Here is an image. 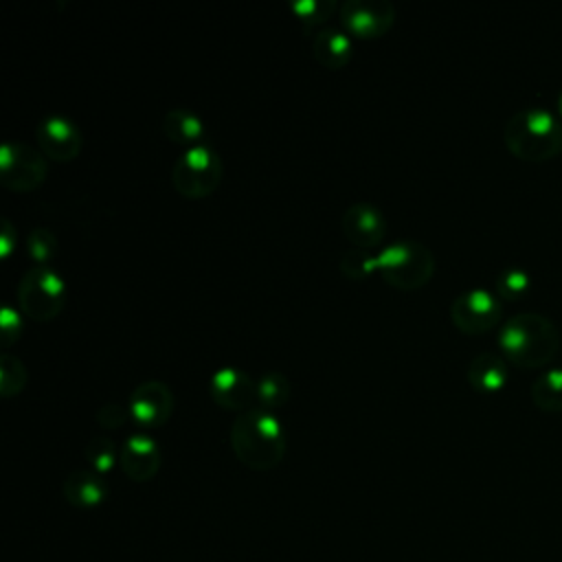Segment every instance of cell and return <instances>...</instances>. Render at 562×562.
I'll list each match as a JSON object with an SVG mask.
<instances>
[{"label":"cell","instance_id":"obj_1","mask_svg":"<svg viewBox=\"0 0 562 562\" xmlns=\"http://www.w3.org/2000/svg\"><path fill=\"white\" fill-rule=\"evenodd\" d=\"M503 356L520 369L547 367L560 351L558 325L538 312H520L509 316L498 331Z\"/></svg>","mask_w":562,"mask_h":562},{"label":"cell","instance_id":"obj_2","mask_svg":"<svg viewBox=\"0 0 562 562\" xmlns=\"http://www.w3.org/2000/svg\"><path fill=\"white\" fill-rule=\"evenodd\" d=\"M231 448L239 463L250 470L266 472L277 468L285 454L281 422L261 406L239 413L231 426Z\"/></svg>","mask_w":562,"mask_h":562},{"label":"cell","instance_id":"obj_3","mask_svg":"<svg viewBox=\"0 0 562 562\" xmlns=\"http://www.w3.org/2000/svg\"><path fill=\"white\" fill-rule=\"evenodd\" d=\"M503 143L520 160H551L562 154V121L547 108H522L507 119Z\"/></svg>","mask_w":562,"mask_h":562},{"label":"cell","instance_id":"obj_4","mask_svg":"<svg viewBox=\"0 0 562 562\" xmlns=\"http://www.w3.org/2000/svg\"><path fill=\"white\" fill-rule=\"evenodd\" d=\"M380 279L397 290H419L435 274V255L415 239H400L378 252Z\"/></svg>","mask_w":562,"mask_h":562},{"label":"cell","instance_id":"obj_5","mask_svg":"<svg viewBox=\"0 0 562 562\" xmlns=\"http://www.w3.org/2000/svg\"><path fill=\"white\" fill-rule=\"evenodd\" d=\"M66 303V285L48 263H33L18 283V305L31 321H53Z\"/></svg>","mask_w":562,"mask_h":562},{"label":"cell","instance_id":"obj_6","mask_svg":"<svg viewBox=\"0 0 562 562\" xmlns=\"http://www.w3.org/2000/svg\"><path fill=\"white\" fill-rule=\"evenodd\" d=\"M224 165L215 149L198 145L187 149L171 167V184L187 200L209 198L222 182Z\"/></svg>","mask_w":562,"mask_h":562},{"label":"cell","instance_id":"obj_7","mask_svg":"<svg viewBox=\"0 0 562 562\" xmlns=\"http://www.w3.org/2000/svg\"><path fill=\"white\" fill-rule=\"evenodd\" d=\"M48 176V158L22 140H7L0 149V184L15 193L37 189Z\"/></svg>","mask_w":562,"mask_h":562},{"label":"cell","instance_id":"obj_8","mask_svg":"<svg viewBox=\"0 0 562 562\" xmlns=\"http://www.w3.org/2000/svg\"><path fill=\"white\" fill-rule=\"evenodd\" d=\"M503 316V303L498 294H492L490 290L483 288H472L454 296L450 303V321L452 325L468 334V336H479L490 331L501 323Z\"/></svg>","mask_w":562,"mask_h":562},{"label":"cell","instance_id":"obj_9","mask_svg":"<svg viewBox=\"0 0 562 562\" xmlns=\"http://www.w3.org/2000/svg\"><path fill=\"white\" fill-rule=\"evenodd\" d=\"M347 33L360 40H375L391 31L395 7L389 0H347L338 9Z\"/></svg>","mask_w":562,"mask_h":562},{"label":"cell","instance_id":"obj_10","mask_svg":"<svg viewBox=\"0 0 562 562\" xmlns=\"http://www.w3.org/2000/svg\"><path fill=\"white\" fill-rule=\"evenodd\" d=\"M37 149L55 162H70L79 156L83 147V136L79 127L59 114L44 116L35 127Z\"/></svg>","mask_w":562,"mask_h":562},{"label":"cell","instance_id":"obj_11","mask_svg":"<svg viewBox=\"0 0 562 562\" xmlns=\"http://www.w3.org/2000/svg\"><path fill=\"white\" fill-rule=\"evenodd\" d=\"M173 393L162 380H145L130 395L132 419L145 428L162 426L173 413Z\"/></svg>","mask_w":562,"mask_h":562},{"label":"cell","instance_id":"obj_12","mask_svg":"<svg viewBox=\"0 0 562 562\" xmlns=\"http://www.w3.org/2000/svg\"><path fill=\"white\" fill-rule=\"evenodd\" d=\"M209 393L222 408L244 413L257 402V382L237 367H222L211 375Z\"/></svg>","mask_w":562,"mask_h":562},{"label":"cell","instance_id":"obj_13","mask_svg":"<svg viewBox=\"0 0 562 562\" xmlns=\"http://www.w3.org/2000/svg\"><path fill=\"white\" fill-rule=\"evenodd\" d=\"M345 237L356 248L373 250L386 235V220L382 211L369 202H353L345 209L340 220Z\"/></svg>","mask_w":562,"mask_h":562},{"label":"cell","instance_id":"obj_14","mask_svg":"<svg viewBox=\"0 0 562 562\" xmlns=\"http://www.w3.org/2000/svg\"><path fill=\"white\" fill-rule=\"evenodd\" d=\"M119 463L127 479L145 483L154 479L160 468V446L149 435H130L119 450Z\"/></svg>","mask_w":562,"mask_h":562},{"label":"cell","instance_id":"obj_15","mask_svg":"<svg viewBox=\"0 0 562 562\" xmlns=\"http://www.w3.org/2000/svg\"><path fill=\"white\" fill-rule=\"evenodd\" d=\"M64 498L79 507V509H90L101 505L108 498V483L105 479L88 468H77L64 479Z\"/></svg>","mask_w":562,"mask_h":562},{"label":"cell","instance_id":"obj_16","mask_svg":"<svg viewBox=\"0 0 562 562\" xmlns=\"http://www.w3.org/2000/svg\"><path fill=\"white\" fill-rule=\"evenodd\" d=\"M465 378L474 391L496 393L505 386V382L509 378V369H507V362L503 356H498L494 351H483L470 360V364L465 369Z\"/></svg>","mask_w":562,"mask_h":562},{"label":"cell","instance_id":"obj_17","mask_svg":"<svg viewBox=\"0 0 562 562\" xmlns=\"http://www.w3.org/2000/svg\"><path fill=\"white\" fill-rule=\"evenodd\" d=\"M351 40L340 29L327 26L316 31V35L312 37V55L327 70H338L347 66V61L351 59Z\"/></svg>","mask_w":562,"mask_h":562},{"label":"cell","instance_id":"obj_18","mask_svg":"<svg viewBox=\"0 0 562 562\" xmlns=\"http://www.w3.org/2000/svg\"><path fill=\"white\" fill-rule=\"evenodd\" d=\"M162 134L173 143V145H184L187 149L204 145V125L198 119V114H193L187 108H171L165 116H162Z\"/></svg>","mask_w":562,"mask_h":562},{"label":"cell","instance_id":"obj_19","mask_svg":"<svg viewBox=\"0 0 562 562\" xmlns=\"http://www.w3.org/2000/svg\"><path fill=\"white\" fill-rule=\"evenodd\" d=\"M531 402L547 413L562 411V367L542 371L531 384Z\"/></svg>","mask_w":562,"mask_h":562},{"label":"cell","instance_id":"obj_20","mask_svg":"<svg viewBox=\"0 0 562 562\" xmlns=\"http://www.w3.org/2000/svg\"><path fill=\"white\" fill-rule=\"evenodd\" d=\"M290 391V380L279 371H270L257 380V402L270 413L288 404Z\"/></svg>","mask_w":562,"mask_h":562},{"label":"cell","instance_id":"obj_21","mask_svg":"<svg viewBox=\"0 0 562 562\" xmlns=\"http://www.w3.org/2000/svg\"><path fill=\"white\" fill-rule=\"evenodd\" d=\"M290 11L305 31H312L325 24L338 11V4L334 0H294Z\"/></svg>","mask_w":562,"mask_h":562},{"label":"cell","instance_id":"obj_22","mask_svg":"<svg viewBox=\"0 0 562 562\" xmlns=\"http://www.w3.org/2000/svg\"><path fill=\"white\" fill-rule=\"evenodd\" d=\"M26 382H29V371H26L24 362L18 356L4 351L0 356V395L13 397V395L22 393Z\"/></svg>","mask_w":562,"mask_h":562},{"label":"cell","instance_id":"obj_23","mask_svg":"<svg viewBox=\"0 0 562 562\" xmlns=\"http://www.w3.org/2000/svg\"><path fill=\"white\" fill-rule=\"evenodd\" d=\"M338 268H340V272H342L347 279L362 281V279H367L369 274L378 272V255H373V252L367 250V248L349 246V248L342 252Z\"/></svg>","mask_w":562,"mask_h":562},{"label":"cell","instance_id":"obj_24","mask_svg":"<svg viewBox=\"0 0 562 562\" xmlns=\"http://www.w3.org/2000/svg\"><path fill=\"white\" fill-rule=\"evenodd\" d=\"M83 452H86V459H88V463H90V470H94V472H99V474L110 472L112 465H114V461L119 459L114 441H112L110 437H103V435L92 437V439L86 443Z\"/></svg>","mask_w":562,"mask_h":562},{"label":"cell","instance_id":"obj_25","mask_svg":"<svg viewBox=\"0 0 562 562\" xmlns=\"http://www.w3.org/2000/svg\"><path fill=\"white\" fill-rule=\"evenodd\" d=\"M531 288V277L522 268H505L496 277V294L498 299L518 301Z\"/></svg>","mask_w":562,"mask_h":562},{"label":"cell","instance_id":"obj_26","mask_svg":"<svg viewBox=\"0 0 562 562\" xmlns=\"http://www.w3.org/2000/svg\"><path fill=\"white\" fill-rule=\"evenodd\" d=\"M26 248H29V255L35 263H48L57 250V237L53 231L44 228V226H37L29 233L26 237Z\"/></svg>","mask_w":562,"mask_h":562},{"label":"cell","instance_id":"obj_27","mask_svg":"<svg viewBox=\"0 0 562 562\" xmlns=\"http://www.w3.org/2000/svg\"><path fill=\"white\" fill-rule=\"evenodd\" d=\"M127 417H132L130 406H123V404H119V402H105V404H101V406L97 408V422H99V426L105 428V430H116V428H121V426L127 422Z\"/></svg>","mask_w":562,"mask_h":562},{"label":"cell","instance_id":"obj_28","mask_svg":"<svg viewBox=\"0 0 562 562\" xmlns=\"http://www.w3.org/2000/svg\"><path fill=\"white\" fill-rule=\"evenodd\" d=\"M22 334V318L18 314L15 307L4 305L0 312V340L4 347H11L13 342H18Z\"/></svg>","mask_w":562,"mask_h":562},{"label":"cell","instance_id":"obj_29","mask_svg":"<svg viewBox=\"0 0 562 562\" xmlns=\"http://www.w3.org/2000/svg\"><path fill=\"white\" fill-rule=\"evenodd\" d=\"M18 244V228L11 224V220H0V255L9 257L13 246Z\"/></svg>","mask_w":562,"mask_h":562},{"label":"cell","instance_id":"obj_30","mask_svg":"<svg viewBox=\"0 0 562 562\" xmlns=\"http://www.w3.org/2000/svg\"><path fill=\"white\" fill-rule=\"evenodd\" d=\"M555 114H558V116H560V121H562V88H560L558 99H555Z\"/></svg>","mask_w":562,"mask_h":562}]
</instances>
